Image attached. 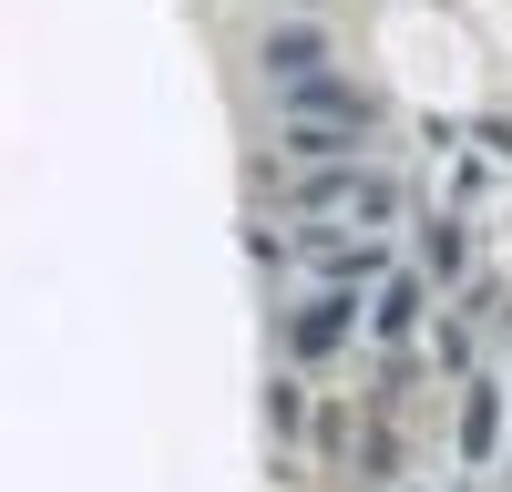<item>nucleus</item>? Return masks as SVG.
I'll use <instances>...</instances> for the list:
<instances>
[{
  "label": "nucleus",
  "mask_w": 512,
  "mask_h": 492,
  "mask_svg": "<svg viewBox=\"0 0 512 492\" xmlns=\"http://www.w3.org/2000/svg\"><path fill=\"white\" fill-rule=\"evenodd\" d=\"M338 339H349V298H338V287H328L318 308H297V349L318 359V349H338Z\"/></svg>",
  "instance_id": "3"
},
{
  "label": "nucleus",
  "mask_w": 512,
  "mask_h": 492,
  "mask_svg": "<svg viewBox=\"0 0 512 492\" xmlns=\"http://www.w3.org/2000/svg\"><path fill=\"white\" fill-rule=\"evenodd\" d=\"M308 257H318V277H328V287L379 277V246H369V236H359V246H349V236H328V246H308Z\"/></svg>",
  "instance_id": "2"
},
{
  "label": "nucleus",
  "mask_w": 512,
  "mask_h": 492,
  "mask_svg": "<svg viewBox=\"0 0 512 492\" xmlns=\"http://www.w3.org/2000/svg\"><path fill=\"white\" fill-rule=\"evenodd\" d=\"M267 72H277V82H308V72H318V41H308V31L267 41Z\"/></svg>",
  "instance_id": "6"
},
{
  "label": "nucleus",
  "mask_w": 512,
  "mask_h": 492,
  "mask_svg": "<svg viewBox=\"0 0 512 492\" xmlns=\"http://www.w3.org/2000/svg\"><path fill=\"white\" fill-rule=\"evenodd\" d=\"M297 205H338V216H359V226H390L400 216V185L390 175H308Z\"/></svg>",
  "instance_id": "1"
},
{
  "label": "nucleus",
  "mask_w": 512,
  "mask_h": 492,
  "mask_svg": "<svg viewBox=\"0 0 512 492\" xmlns=\"http://www.w3.org/2000/svg\"><path fill=\"white\" fill-rule=\"evenodd\" d=\"M267 421H277V431H297V421H308V400H297V380H277V390H267Z\"/></svg>",
  "instance_id": "7"
},
{
  "label": "nucleus",
  "mask_w": 512,
  "mask_h": 492,
  "mask_svg": "<svg viewBox=\"0 0 512 492\" xmlns=\"http://www.w3.org/2000/svg\"><path fill=\"white\" fill-rule=\"evenodd\" d=\"M492 431H502V400L472 390V400H461V451H472V462H492Z\"/></svg>",
  "instance_id": "5"
},
{
  "label": "nucleus",
  "mask_w": 512,
  "mask_h": 492,
  "mask_svg": "<svg viewBox=\"0 0 512 492\" xmlns=\"http://www.w3.org/2000/svg\"><path fill=\"white\" fill-rule=\"evenodd\" d=\"M369 328H379V339H410V328H420V287L390 277V287H379V308H369Z\"/></svg>",
  "instance_id": "4"
}]
</instances>
